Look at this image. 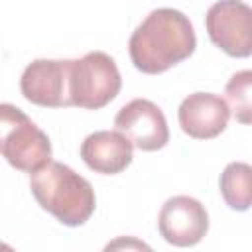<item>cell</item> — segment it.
Here are the masks:
<instances>
[{
    "label": "cell",
    "instance_id": "cell-10",
    "mask_svg": "<svg viewBox=\"0 0 252 252\" xmlns=\"http://www.w3.org/2000/svg\"><path fill=\"white\" fill-rule=\"evenodd\" d=\"M134 146L118 130H96L81 144V159L89 169L102 175L122 173L132 163Z\"/></svg>",
    "mask_w": 252,
    "mask_h": 252
},
{
    "label": "cell",
    "instance_id": "cell-13",
    "mask_svg": "<svg viewBox=\"0 0 252 252\" xmlns=\"http://www.w3.org/2000/svg\"><path fill=\"white\" fill-rule=\"evenodd\" d=\"M150 248L148 244H144V242H140V240H134V238H118V240H114V242H110V244H106V250H110V248Z\"/></svg>",
    "mask_w": 252,
    "mask_h": 252
},
{
    "label": "cell",
    "instance_id": "cell-4",
    "mask_svg": "<svg viewBox=\"0 0 252 252\" xmlns=\"http://www.w3.org/2000/svg\"><path fill=\"white\" fill-rule=\"evenodd\" d=\"M120 87V71L108 53L89 51L69 59V106L98 110L116 98Z\"/></svg>",
    "mask_w": 252,
    "mask_h": 252
},
{
    "label": "cell",
    "instance_id": "cell-12",
    "mask_svg": "<svg viewBox=\"0 0 252 252\" xmlns=\"http://www.w3.org/2000/svg\"><path fill=\"white\" fill-rule=\"evenodd\" d=\"M250 91H252V71L250 69H242V71L234 73L224 87V94H226L224 102H226L230 114L240 124H250V120H252Z\"/></svg>",
    "mask_w": 252,
    "mask_h": 252
},
{
    "label": "cell",
    "instance_id": "cell-2",
    "mask_svg": "<svg viewBox=\"0 0 252 252\" xmlns=\"http://www.w3.org/2000/svg\"><path fill=\"white\" fill-rule=\"evenodd\" d=\"M30 189L37 205L65 226L85 224L96 207L91 181L61 161L51 159L32 173Z\"/></svg>",
    "mask_w": 252,
    "mask_h": 252
},
{
    "label": "cell",
    "instance_id": "cell-6",
    "mask_svg": "<svg viewBox=\"0 0 252 252\" xmlns=\"http://www.w3.org/2000/svg\"><path fill=\"white\" fill-rule=\"evenodd\" d=\"M159 234L167 244L187 248L199 244L209 230V213L201 201L189 195L169 197L158 215Z\"/></svg>",
    "mask_w": 252,
    "mask_h": 252
},
{
    "label": "cell",
    "instance_id": "cell-9",
    "mask_svg": "<svg viewBox=\"0 0 252 252\" xmlns=\"http://www.w3.org/2000/svg\"><path fill=\"white\" fill-rule=\"evenodd\" d=\"M230 110L215 93H191L177 108V120L181 130L195 140H211L222 134L228 126Z\"/></svg>",
    "mask_w": 252,
    "mask_h": 252
},
{
    "label": "cell",
    "instance_id": "cell-5",
    "mask_svg": "<svg viewBox=\"0 0 252 252\" xmlns=\"http://www.w3.org/2000/svg\"><path fill=\"white\" fill-rule=\"evenodd\" d=\"M211 41L230 57L252 53V10L242 0H217L205 16Z\"/></svg>",
    "mask_w": 252,
    "mask_h": 252
},
{
    "label": "cell",
    "instance_id": "cell-11",
    "mask_svg": "<svg viewBox=\"0 0 252 252\" xmlns=\"http://www.w3.org/2000/svg\"><path fill=\"white\" fill-rule=\"evenodd\" d=\"M252 167L246 161H232L228 163L219 179V189L224 203L232 211H248L252 203V189H250Z\"/></svg>",
    "mask_w": 252,
    "mask_h": 252
},
{
    "label": "cell",
    "instance_id": "cell-1",
    "mask_svg": "<svg viewBox=\"0 0 252 252\" xmlns=\"http://www.w3.org/2000/svg\"><path fill=\"white\" fill-rule=\"evenodd\" d=\"M197 37L191 20L175 8L152 10L132 32L128 53L134 67L146 75H159L193 55Z\"/></svg>",
    "mask_w": 252,
    "mask_h": 252
},
{
    "label": "cell",
    "instance_id": "cell-3",
    "mask_svg": "<svg viewBox=\"0 0 252 252\" xmlns=\"http://www.w3.org/2000/svg\"><path fill=\"white\" fill-rule=\"evenodd\" d=\"M0 156L24 173H35L51 161V142L32 118L10 102H0Z\"/></svg>",
    "mask_w": 252,
    "mask_h": 252
},
{
    "label": "cell",
    "instance_id": "cell-7",
    "mask_svg": "<svg viewBox=\"0 0 252 252\" xmlns=\"http://www.w3.org/2000/svg\"><path fill=\"white\" fill-rule=\"evenodd\" d=\"M114 126L142 152H158L169 142V128L161 108L148 98L126 102L114 116Z\"/></svg>",
    "mask_w": 252,
    "mask_h": 252
},
{
    "label": "cell",
    "instance_id": "cell-8",
    "mask_svg": "<svg viewBox=\"0 0 252 252\" xmlns=\"http://www.w3.org/2000/svg\"><path fill=\"white\" fill-rule=\"evenodd\" d=\"M20 91L32 104L43 108L69 106V59H35L22 77Z\"/></svg>",
    "mask_w": 252,
    "mask_h": 252
}]
</instances>
